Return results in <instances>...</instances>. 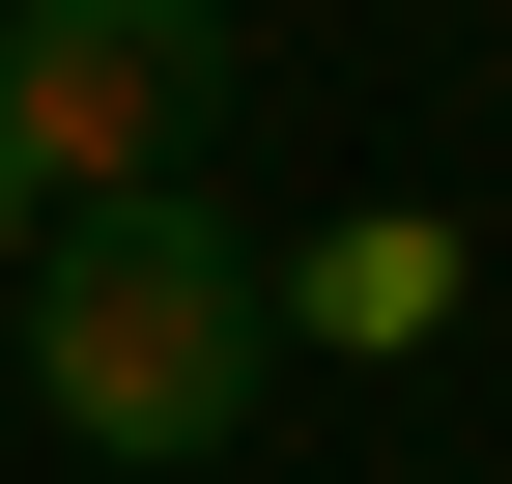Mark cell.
Segmentation results:
<instances>
[{
	"label": "cell",
	"mask_w": 512,
	"mask_h": 484,
	"mask_svg": "<svg viewBox=\"0 0 512 484\" xmlns=\"http://www.w3.org/2000/svg\"><path fill=\"white\" fill-rule=\"evenodd\" d=\"M427 285H456V228H342L285 314H342V342H427Z\"/></svg>",
	"instance_id": "obj_3"
},
{
	"label": "cell",
	"mask_w": 512,
	"mask_h": 484,
	"mask_svg": "<svg viewBox=\"0 0 512 484\" xmlns=\"http://www.w3.org/2000/svg\"><path fill=\"white\" fill-rule=\"evenodd\" d=\"M228 0H0V143L57 171V200H171V171L228 143Z\"/></svg>",
	"instance_id": "obj_2"
},
{
	"label": "cell",
	"mask_w": 512,
	"mask_h": 484,
	"mask_svg": "<svg viewBox=\"0 0 512 484\" xmlns=\"http://www.w3.org/2000/svg\"><path fill=\"white\" fill-rule=\"evenodd\" d=\"M29 399H57V456H228L256 428V371H285V257L171 171V200H57L29 228Z\"/></svg>",
	"instance_id": "obj_1"
},
{
	"label": "cell",
	"mask_w": 512,
	"mask_h": 484,
	"mask_svg": "<svg viewBox=\"0 0 512 484\" xmlns=\"http://www.w3.org/2000/svg\"><path fill=\"white\" fill-rule=\"evenodd\" d=\"M29 228H57V171H29V143H0V285H29Z\"/></svg>",
	"instance_id": "obj_4"
}]
</instances>
